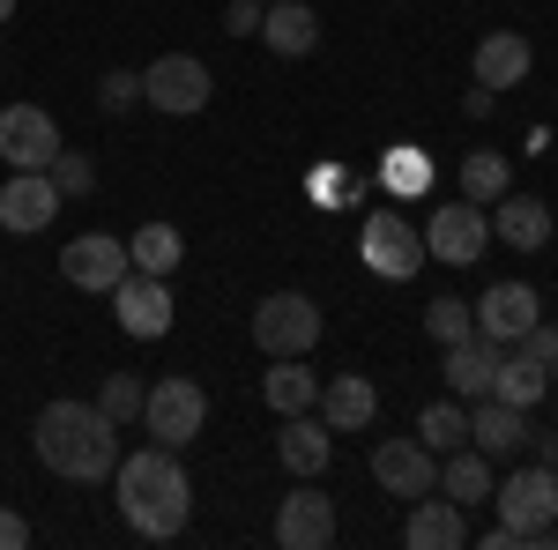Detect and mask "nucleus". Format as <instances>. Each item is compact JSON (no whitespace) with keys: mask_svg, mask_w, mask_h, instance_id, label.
I'll return each mask as SVG.
<instances>
[{"mask_svg":"<svg viewBox=\"0 0 558 550\" xmlns=\"http://www.w3.org/2000/svg\"><path fill=\"white\" fill-rule=\"evenodd\" d=\"M112 491H120V521H128L134 536H149V543H165L186 528V513H194V484H186V462H179V447H134L120 454L112 468Z\"/></svg>","mask_w":558,"mask_h":550,"instance_id":"1","label":"nucleus"},{"mask_svg":"<svg viewBox=\"0 0 558 550\" xmlns=\"http://www.w3.org/2000/svg\"><path fill=\"white\" fill-rule=\"evenodd\" d=\"M31 447H38V462L52 476H68V484H105L112 468H120V424L105 417L97 402H45L38 424H31Z\"/></svg>","mask_w":558,"mask_h":550,"instance_id":"2","label":"nucleus"},{"mask_svg":"<svg viewBox=\"0 0 558 550\" xmlns=\"http://www.w3.org/2000/svg\"><path fill=\"white\" fill-rule=\"evenodd\" d=\"M492 506H499V521L514 528L521 550H536L544 536H551V521H558V468L529 462V468H514V476H499V484H492Z\"/></svg>","mask_w":558,"mask_h":550,"instance_id":"3","label":"nucleus"},{"mask_svg":"<svg viewBox=\"0 0 558 550\" xmlns=\"http://www.w3.org/2000/svg\"><path fill=\"white\" fill-rule=\"evenodd\" d=\"M202 424H209V387L186 380V372H165V380H149V402H142V431L157 439V447H194L202 439Z\"/></svg>","mask_w":558,"mask_h":550,"instance_id":"4","label":"nucleus"},{"mask_svg":"<svg viewBox=\"0 0 558 550\" xmlns=\"http://www.w3.org/2000/svg\"><path fill=\"white\" fill-rule=\"evenodd\" d=\"M357 260H365L380 283H410V276L425 268V231L402 209H373L365 231H357Z\"/></svg>","mask_w":558,"mask_h":550,"instance_id":"5","label":"nucleus"},{"mask_svg":"<svg viewBox=\"0 0 558 550\" xmlns=\"http://www.w3.org/2000/svg\"><path fill=\"white\" fill-rule=\"evenodd\" d=\"M320 305L305 291H268L254 305V342L268 350V357H313V342H320Z\"/></svg>","mask_w":558,"mask_h":550,"instance_id":"6","label":"nucleus"},{"mask_svg":"<svg viewBox=\"0 0 558 550\" xmlns=\"http://www.w3.org/2000/svg\"><path fill=\"white\" fill-rule=\"evenodd\" d=\"M209 97H216V75H209V60H194V52H165V60L142 68V105H157L165 120H194Z\"/></svg>","mask_w":558,"mask_h":550,"instance_id":"7","label":"nucleus"},{"mask_svg":"<svg viewBox=\"0 0 558 550\" xmlns=\"http://www.w3.org/2000/svg\"><path fill=\"white\" fill-rule=\"evenodd\" d=\"M484 246H492L484 201H439V209L425 216V260H439V268H476Z\"/></svg>","mask_w":558,"mask_h":550,"instance_id":"8","label":"nucleus"},{"mask_svg":"<svg viewBox=\"0 0 558 550\" xmlns=\"http://www.w3.org/2000/svg\"><path fill=\"white\" fill-rule=\"evenodd\" d=\"M105 297H112V320H120L134 342H165V328H172V283H165V276L128 268Z\"/></svg>","mask_w":558,"mask_h":550,"instance_id":"9","label":"nucleus"},{"mask_svg":"<svg viewBox=\"0 0 558 550\" xmlns=\"http://www.w3.org/2000/svg\"><path fill=\"white\" fill-rule=\"evenodd\" d=\"M373 484H380L387 499H425V491H439V454L417 431L410 439H380L373 447Z\"/></svg>","mask_w":558,"mask_h":550,"instance_id":"10","label":"nucleus"},{"mask_svg":"<svg viewBox=\"0 0 558 550\" xmlns=\"http://www.w3.org/2000/svg\"><path fill=\"white\" fill-rule=\"evenodd\" d=\"M60 157V127L45 105H0V164L8 171H45Z\"/></svg>","mask_w":558,"mask_h":550,"instance_id":"11","label":"nucleus"},{"mask_svg":"<svg viewBox=\"0 0 558 550\" xmlns=\"http://www.w3.org/2000/svg\"><path fill=\"white\" fill-rule=\"evenodd\" d=\"M276 543L283 550H328L336 543V499L313 476H299V491L276 506Z\"/></svg>","mask_w":558,"mask_h":550,"instance_id":"12","label":"nucleus"},{"mask_svg":"<svg viewBox=\"0 0 558 550\" xmlns=\"http://www.w3.org/2000/svg\"><path fill=\"white\" fill-rule=\"evenodd\" d=\"M544 320V297H536V283H492V291L476 297V335L499 342V350H514L529 328Z\"/></svg>","mask_w":558,"mask_h":550,"instance_id":"13","label":"nucleus"},{"mask_svg":"<svg viewBox=\"0 0 558 550\" xmlns=\"http://www.w3.org/2000/svg\"><path fill=\"white\" fill-rule=\"evenodd\" d=\"M52 216H60V186H52V171H8V179H0V231L38 239Z\"/></svg>","mask_w":558,"mask_h":550,"instance_id":"14","label":"nucleus"},{"mask_svg":"<svg viewBox=\"0 0 558 550\" xmlns=\"http://www.w3.org/2000/svg\"><path fill=\"white\" fill-rule=\"evenodd\" d=\"M134 260H128V246H120V239H112V231H83V239H68V246H60V276H68V283H75V291H112V283H120V276H128Z\"/></svg>","mask_w":558,"mask_h":550,"instance_id":"15","label":"nucleus"},{"mask_svg":"<svg viewBox=\"0 0 558 550\" xmlns=\"http://www.w3.org/2000/svg\"><path fill=\"white\" fill-rule=\"evenodd\" d=\"M536 75V45L521 38V30H484L476 38V52H470V83H484V89H514V83H529Z\"/></svg>","mask_w":558,"mask_h":550,"instance_id":"16","label":"nucleus"},{"mask_svg":"<svg viewBox=\"0 0 558 550\" xmlns=\"http://www.w3.org/2000/svg\"><path fill=\"white\" fill-rule=\"evenodd\" d=\"M402 543H410V550H462V543H470V506H454L447 491H425V499H410Z\"/></svg>","mask_w":558,"mask_h":550,"instance_id":"17","label":"nucleus"},{"mask_svg":"<svg viewBox=\"0 0 558 550\" xmlns=\"http://www.w3.org/2000/svg\"><path fill=\"white\" fill-rule=\"evenodd\" d=\"M439 380H447V394L454 402H484L492 394V380H499V342H447V357H439Z\"/></svg>","mask_w":558,"mask_h":550,"instance_id":"18","label":"nucleus"},{"mask_svg":"<svg viewBox=\"0 0 558 550\" xmlns=\"http://www.w3.org/2000/svg\"><path fill=\"white\" fill-rule=\"evenodd\" d=\"M320 424L328 431H365V424L380 417V387L365 380V372H336V380H320Z\"/></svg>","mask_w":558,"mask_h":550,"instance_id":"19","label":"nucleus"},{"mask_svg":"<svg viewBox=\"0 0 558 550\" xmlns=\"http://www.w3.org/2000/svg\"><path fill=\"white\" fill-rule=\"evenodd\" d=\"M470 447H476V454H492V462L521 454V447H529V410L499 402V394H484V402L470 410Z\"/></svg>","mask_w":558,"mask_h":550,"instance_id":"20","label":"nucleus"},{"mask_svg":"<svg viewBox=\"0 0 558 550\" xmlns=\"http://www.w3.org/2000/svg\"><path fill=\"white\" fill-rule=\"evenodd\" d=\"M260 45H268L276 60H305V52L320 45V15H313L305 0H268V8H260Z\"/></svg>","mask_w":558,"mask_h":550,"instance_id":"21","label":"nucleus"},{"mask_svg":"<svg viewBox=\"0 0 558 550\" xmlns=\"http://www.w3.org/2000/svg\"><path fill=\"white\" fill-rule=\"evenodd\" d=\"M492 239H507L514 254H544L551 246V209L544 201H521L514 186L492 201Z\"/></svg>","mask_w":558,"mask_h":550,"instance_id":"22","label":"nucleus"},{"mask_svg":"<svg viewBox=\"0 0 558 550\" xmlns=\"http://www.w3.org/2000/svg\"><path fill=\"white\" fill-rule=\"evenodd\" d=\"M328 454H336V431L313 417V410H305V417H283V431H276V462L291 468V476H320Z\"/></svg>","mask_w":558,"mask_h":550,"instance_id":"23","label":"nucleus"},{"mask_svg":"<svg viewBox=\"0 0 558 550\" xmlns=\"http://www.w3.org/2000/svg\"><path fill=\"white\" fill-rule=\"evenodd\" d=\"M260 394H268V410H276V417H305V410L320 402V372H313L305 357H268Z\"/></svg>","mask_w":558,"mask_h":550,"instance_id":"24","label":"nucleus"},{"mask_svg":"<svg viewBox=\"0 0 558 550\" xmlns=\"http://www.w3.org/2000/svg\"><path fill=\"white\" fill-rule=\"evenodd\" d=\"M492 454H476V447H454V454H439V491L454 499V506H484L492 499Z\"/></svg>","mask_w":558,"mask_h":550,"instance_id":"25","label":"nucleus"},{"mask_svg":"<svg viewBox=\"0 0 558 550\" xmlns=\"http://www.w3.org/2000/svg\"><path fill=\"white\" fill-rule=\"evenodd\" d=\"M128 260L142 268V276H165V283H172L179 260H186V239H179V223H142V231L128 239Z\"/></svg>","mask_w":558,"mask_h":550,"instance_id":"26","label":"nucleus"},{"mask_svg":"<svg viewBox=\"0 0 558 550\" xmlns=\"http://www.w3.org/2000/svg\"><path fill=\"white\" fill-rule=\"evenodd\" d=\"M492 394H499V402H514V410H536V402L551 394V372H544L529 350H514V357L499 350V380H492Z\"/></svg>","mask_w":558,"mask_h":550,"instance_id":"27","label":"nucleus"},{"mask_svg":"<svg viewBox=\"0 0 558 550\" xmlns=\"http://www.w3.org/2000/svg\"><path fill=\"white\" fill-rule=\"evenodd\" d=\"M454 179H462V201H484V209H492V201L514 186V171H507V157H499V149H470Z\"/></svg>","mask_w":558,"mask_h":550,"instance_id":"28","label":"nucleus"},{"mask_svg":"<svg viewBox=\"0 0 558 550\" xmlns=\"http://www.w3.org/2000/svg\"><path fill=\"white\" fill-rule=\"evenodd\" d=\"M417 439H425L432 454H454V447H470V410L447 394V402H425L417 410Z\"/></svg>","mask_w":558,"mask_h":550,"instance_id":"29","label":"nucleus"},{"mask_svg":"<svg viewBox=\"0 0 558 550\" xmlns=\"http://www.w3.org/2000/svg\"><path fill=\"white\" fill-rule=\"evenodd\" d=\"M425 335L447 350V342H470L476 335V305H462V297H432L425 305Z\"/></svg>","mask_w":558,"mask_h":550,"instance_id":"30","label":"nucleus"},{"mask_svg":"<svg viewBox=\"0 0 558 550\" xmlns=\"http://www.w3.org/2000/svg\"><path fill=\"white\" fill-rule=\"evenodd\" d=\"M142 402H149V387L134 380V372H112V380L97 387V410L112 424H142Z\"/></svg>","mask_w":558,"mask_h":550,"instance_id":"31","label":"nucleus"},{"mask_svg":"<svg viewBox=\"0 0 558 550\" xmlns=\"http://www.w3.org/2000/svg\"><path fill=\"white\" fill-rule=\"evenodd\" d=\"M52 186H60V201H75V194H89V186H97V164H89L83 149H60V157H52Z\"/></svg>","mask_w":558,"mask_h":550,"instance_id":"32","label":"nucleus"},{"mask_svg":"<svg viewBox=\"0 0 558 550\" xmlns=\"http://www.w3.org/2000/svg\"><path fill=\"white\" fill-rule=\"evenodd\" d=\"M128 105H142V68H112L105 83H97V112H128Z\"/></svg>","mask_w":558,"mask_h":550,"instance_id":"33","label":"nucleus"},{"mask_svg":"<svg viewBox=\"0 0 558 550\" xmlns=\"http://www.w3.org/2000/svg\"><path fill=\"white\" fill-rule=\"evenodd\" d=\"M387 186H395V194H425V186H432V164H425V157H410V149H402V157L387 164Z\"/></svg>","mask_w":558,"mask_h":550,"instance_id":"34","label":"nucleus"},{"mask_svg":"<svg viewBox=\"0 0 558 550\" xmlns=\"http://www.w3.org/2000/svg\"><path fill=\"white\" fill-rule=\"evenodd\" d=\"M514 350H529V357H536V365H544V372L558 380V328H551V320H536V328H529Z\"/></svg>","mask_w":558,"mask_h":550,"instance_id":"35","label":"nucleus"},{"mask_svg":"<svg viewBox=\"0 0 558 550\" xmlns=\"http://www.w3.org/2000/svg\"><path fill=\"white\" fill-rule=\"evenodd\" d=\"M223 30L231 38H260V0H231L223 8Z\"/></svg>","mask_w":558,"mask_h":550,"instance_id":"36","label":"nucleus"},{"mask_svg":"<svg viewBox=\"0 0 558 550\" xmlns=\"http://www.w3.org/2000/svg\"><path fill=\"white\" fill-rule=\"evenodd\" d=\"M23 543H31V521L15 506H0V550H23Z\"/></svg>","mask_w":558,"mask_h":550,"instance_id":"37","label":"nucleus"},{"mask_svg":"<svg viewBox=\"0 0 558 550\" xmlns=\"http://www.w3.org/2000/svg\"><path fill=\"white\" fill-rule=\"evenodd\" d=\"M492 105H499V89H484V83H470V97H462V112H470V120H484V112H492Z\"/></svg>","mask_w":558,"mask_h":550,"instance_id":"38","label":"nucleus"},{"mask_svg":"<svg viewBox=\"0 0 558 550\" xmlns=\"http://www.w3.org/2000/svg\"><path fill=\"white\" fill-rule=\"evenodd\" d=\"M536 462H544V468H558V431H544V447H536Z\"/></svg>","mask_w":558,"mask_h":550,"instance_id":"39","label":"nucleus"},{"mask_svg":"<svg viewBox=\"0 0 558 550\" xmlns=\"http://www.w3.org/2000/svg\"><path fill=\"white\" fill-rule=\"evenodd\" d=\"M8 15H15V0H0V23H8Z\"/></svg>","mask_w":558,"mask_h":550,"instance_id":"40","label":"nucleus"},{"mask_svg":"<svg viewBox=\"0 0 558 550\" xmlns=\"http://www.w3.org/2000/svg\"><path fill=\"white\" fill-rule=\"evenodd\" d=\"M544 543H558V521H551V536H544Z\"/></svg>","mask_w":558,"mask_h":550,"instance_id":"41","label":"nucleus"},{"mask_svg":"<svg viewBox=\"0 0 558 550\" xmlns=\"http://www.w3.org/2000/svg\"><path fill=\"white\" fill-rule=\"evenodd\" d=\"M260 8H268V0H260Z\"/></svg>","mask_w":558,"mask_h":550,"instance_id":"42","label":"nucleus"}]
</instances>
